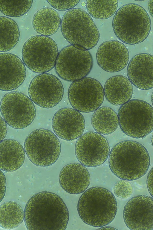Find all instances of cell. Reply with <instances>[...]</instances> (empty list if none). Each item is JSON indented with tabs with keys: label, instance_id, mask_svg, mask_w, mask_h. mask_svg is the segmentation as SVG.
Returning <instances> with one entry per match:
<instances>
[{
	"label": "cell",
	"instance_id": "28",
	"mask_svg": "<svg viewBox=\"0 0 153 230\" xmlns=\"http://www.w3.org/2000/svg\"><path fill=\"white\" fill-rule=\"evenodd\" d=\"M113 192L117 197L126 199L130 197L133 192V187L129 181L121 179L114 185Z\"/></svg>",
	"mask_w": 153,
	"mask_h": 230
},
{
	"label": "cell",
	"instance_id": "6",
	"mask_svg": "<svg viewBox=\"0 0 153 230\" xmlns=\"http://www.w3.org/2000/svg\"><path fill=\"white\" fill-rule=\"evenodd\" d=\"M118 115L121 130L130 137L143 138L153 130V107L145 101L130 100L120 107Z\"/></svg>",
	"mask_w": 153,
	"mask_h": 230
},
{
	"label": "cell",
	"instance_id": "25",
	"mask_svg": "<svg viewBox=\"0 0 153 230\" xmlns=\"http://www.w3.org/2000/svg\"><path fill=\"white\" fill-rule=\"evenodd\" d=\"M24 220V212L16 202L8 201L0 205V226L11 229L19 226Z\"/></svg>",
	"mask_w": 153,
	"mask_h": 230
},
{
	"label": "cell",
	"instance_id": "32",
	"mask_svg": "<svg viewBox=\"0 0 153 230\" xmlns=\"http://www.w3.org/2000/svg\"><path fill=\"white\" fill-rule=\"evenodd\" d=\"M146 184L149 193L151 196H153V168L148 174L146 180Z\"/></svg>",
	"mask_w": 153,
	"mask_h": 230
},
{
	"label": "cell",
	"instance_id": "4",
	"mask_svg": "<svg viewBox=\"0 0 153 230\" xmlns=\"http://www.w3.org/2000/svg\"><path fill=\"white\" fill-rule=\"evenodd\" d=\"M115 34L126 44L140 43L148 37L151 28L150 17L146 10L135 3L123 5L116 12L112 21Z\"/></svg>",
	"mask_w": 153,
	"mask_h": 230
},
{
	"label": "cell",
	"instance_id": "24",
	"mask_svg": "<svg viewBox=\"0 0 153 230\" xmlns=\"http://www.w3.org/2000/svg\"><path fill=\"white\" fill-rule=\"evenodd\" d=\"M20 34L18 26L14 20L0 16V52H7L13 49L18 43Z\"/></svg>",
	"mask_w": 153,
	"mask_h": 230
},
{
	"label": "cell",
	"instance_id": "16",
	"mask_svg": "<svg viewBox=\"0 0 153 230\" xmlns=\"http://www.w3.org/2000/svg\"><path fill=\"white\" fill-rule=\"evenodd\" d=\"M129 58L128 49L119 41H105L100 44L96 53L99 66L109 72H116L123 69L127 65Z\"/></svg>",
	"mask_w": 153,
	"mask_h": 230
},
{
	"label": "cell",
	"instance_id": "31",
	"mask_svg": "<svg viewBox=\"0 0 153 230\" xmlns=\"http://www.w3.org/2000/svg\"><path fill=\"white\" fill-rule=\"evenodd\" d=\"M7 131V123L0 116V142L5 137Z\"/></svg>",
	"mask_w": 153,
	"mask_h": 230
},
{
	"label": "cell",
	"instance_id": "5",
	"mask_svg": "<svg viewBox=\"0 0 153 230\" xmlns=\"http://www.w3.org/2000/svg\"><path fill=\"white\" fill-rule=\"evenodd\" d=\"M61 30L66 40L77 48L90 50L97 45L100 34L91 16L79 8L67 11L63 16Z\"/></svg>",
	"mask_w": 153,
	"mask_h": 230
},
{
	"label": "cell",
	"instance_id": "17",
	"mask_svg": "<svg viewBox=\"0 0 153 230\" xmlns=\"http://www.w3.org/2000/svg\"><path fill=\"white\" fill-rule=\"evenodd\" d=\"M26 76L25 65L19 57L9 53H0V90L16 89L23 83Z\"/></svg>",
	"mask_w": 153,
	"mask_h": 230
},
{
	"label": "cell",
	"instance_id": "7",
	"mask_svg": "<svg viewBox=\"0 0 153 230\" xmlns=\"http://www.w3.org/2000/svg\"><path fill=\"white\" fill-rule=\"evenodd\" d=\"M59 54L57 45L48 36L37 35L24 43L22 58L24 64L32 72L45 73L55 66Z\"/></svg>",
	"mask_w": 153,
	"mask_h": 230
},
{
	"label": "cell",
	"instance_id": "14",
	"mask_svg": "<svg viewBox=\"0 0 153 230\" xmlns=\"http://www.w3.org/2000/svg\"><path fill=\"white\" fill-rule=\"evenodd\" d=\"M152 197L140 195L131 198L124 207L123 218L127 227L132 230L153 229Z\"/></svg>",
	"mask_w": 153,
	"mask_h": 230
},
{
	"label": "cell",
	"instance_id": "35",
	"mask_svg": "<svg viewBox=\"0 0 153 230\" xmlns=\"http://www.w3.org/2000/svg\"><path fill=\"white\" fill-rule=\"evenodd\" d=\"M81 4L82 6H85V3L84 2H82Z\"/></svg>",
	"mask_w": 153,
	"mask_h": 230
},
{
	"label": "cell",
	"instance_id": "22",
	"mask_svg": "<svg viewBox=\"0 0 153 230\" xmlns=\"http://www.w3.org/2000/svg\"><path fill=\"white\" fill-rule=\"evenodd\" d=\"M32 23L36 32L40 35L48 36L58 31L61 25V19L56 10L46 7L40 9L35 13Z\"/></svg>",
	"mask_w": 153,
	"mask_h": 230
},
{
	"label": "cell",
	"instance_id": "8",
	"mask_svg": "<svg viewBox=\"0 0 153 230\" xmlns=\"http://www.w3.org/2000/svg\"><path fill=\"white\" fill-rule=\"evenodd\" d=\"M24 147L30 160L40 167L54 164L61 152V143L56 135L44 128L36 129L30 134L25 140Z\"/></svg>",
	"mask_w": 153,
	"mask_h": 230
},
{
	"label": "cell",
	"instance_id": "3",
	"mask_svg": "<svg viewBox=\"0 0 153 230\" xmlns=\"http://www.w3.org/2000/svg\"><path fill=\"white\" fill-rule=\"evenodd\" d=\"M117 210L114 195L102 187H94L86 190L80 196L77 211L82 221L95 227H100L111 223Z\"/></svg>",
	"mask_w": 153,
	"mask_h": 230
},
{
	"label": "cell",
	"instance_id": "26",
	"mask_svg": "<svg viewBox=\"0 0 153 230\" xmlns=\"http://www.w3.org/2000/svg\"><path fill=\"white\" fill-rule=\"evenodd\" d=\"M85 6L88 14L93 17L104 19L116 13L118 6L117 0H87Z\"/></svg>",
	"mask_w": 153,
	"mask_h": 230
},
{
	"label": "cell",
	"instance_id": "21",
	"mask_svg": "<svg viewBox=\"0 0 153 230\" xmlns=\"http://www.w3.org/2000/svg\"><path fill=\"white\" fill-rule=\"evenodd\" d=\"M25 158L23 147L18 141L6 139L0 142V169L13 172L20 168Z\"/></svg>",
	"mask_w": 153,
	"mask_h": 230
},
{
	"label": "cell",
	"instance_id": "2",
	"mask_svg": "<svg viewBox=\"0 0 153 230\" xmlns=\"http://www.w3.org/2000/svg\"><path fill=\"white\" fill-rule=\"evenodd\" d=\"M109 168L118 178L128 181L137 180L144 175L150 164L146 148L134 141L125 140L115 145L108 156Z\"/></svg>",
	"mask_w": 153,
	"mask_h": 230
},
{
	"label": "cell",
	"instance_id": "1",
	"mask_svg": "<svg viewBox=\"0 0 153 230\" xmlns=\"http://www.w3.org/2000/svg\"><path fill=\"white\" fill-rule=\"evenodd\" d=\"M69 219L67 207L62 199L53 193H38L28 200L24 211L28 230H65Z\"/></svg>",
	"mask_w": 153,
	"mask_h": 230
},
{
	"label": "cell",
	"instance_id": "34",
	"mask_svg": "<svg viewBox=\"0 0 153 230\" xmlns=\"http://www.w3.org/2000/svg\"><path fill=\"white\" fill-rule=\"evenodd\" d=\"M97 230H117V229L111 226H105L100 227Z\"/></svg>",
	"mask_w": 153,
	"mask_h": 230
},
{
	"label": "cell",
	"instance_id": "30",
	"mask_svg": "<svg viewBox=\"0 0 153 230\" xmlns=\"http://www.w3.org/2000/svg\"><path fill=\"white\" fill-rule=\"evenodd\" d=\"M6 186L5 176L1 170L0 169V203L4 196Z\"/></svg>",
	"mask_w": 153,
	"mask_h": 230
},
{
	"label": "cell",
	"instance_id": "27",
	"mask_svg": "<svg viewBox=\"0 0 153 230\" xmlns=\"http://www.w3.org/2000/svg\"><path fill=\"white\" fill-rule=\"evenodd\" d=\"M33 2V0H0V11L7 16L20 17L29 11Z\"/></svg>",
	"mask_w": 153,
	"mask_h": 230
},
{
	"label": "cell",
	"instance_id": "18",
	"mask_svg": "<svg viewBox=\"0 0 153 230\" xmlns=\"http://www.w3.org/2000/svg\"><path fill=\"white\" fill-rule=\"evenodd\" d=\"M153 58L148 53L134 56L127 66L128 78L136 87L143 90L152 88Z\"/></svg>",
	"mask_w": 153,
	"mask_h": 230
},
{
	"label": "cell",
	"instance_id": "19",
	"mask_svg": "<svg viewBox=\"0 0 153 230\" xmlns=\"http://www.w3.org/2000/svg\"><path fill=\"white\" fill-rule=\"evenodd\" d=\"M59 180L62 188L72 194L84 192L90 182V176L86 167L81 164L71 163L65 166L61 170Z\"/></svg>",
	"mask_w": 153,
	"mask_h": 230
},
{
	"label": "cell",
	"instance_id": "23",
	"mask_svg": "<svg viewBox=\"0 0 153 230\" xmlns=\"http://www.w3.org/2000/svg\"><path fill=\"white\" fill-rule=\"evenodd\" d=\"M91 123L97 132L102 135L111 134L119 126L118 115L111 108L102 106L94 111L91 117Z\"/></svg>",
	"mask_w": 153,
	"mask_h": 230
},
{
	"label": "cell",
	"instance_id": "33",
	"mask_svg": "<svg viewBox=\"0 0 153 230\" xmlns=\"http://www.w3.org/2000/svg\"><path fill=\"white\" fill-rule=\"evenodd\" d=\"M153 0H150L149 1L148 3V7L149 12L152 17H153Z\"/></svg>",
	"mask_w": 153,
	"mask_h": 230
},
{
	"label": "cell",
	"instance_id": "13",
	"mask_svg": "<svg viewBox=\"0 0 153 230\" xmlns=\"http://www.w3.org/2000/svg\"><path fill=\"white\" fill-rule=\"evenodd\" d=\"M64 87L60 80L54 75L41 73L35 77L29 85L28 93L33 102L43 108L56 106L62 100Z\"/></svg>",
	"mask_w": 153,
	"mask_h": 230
},
{
	"label": "cell",
	"instance_id": "11",
	"mask_svg": "<svg viewBox=\"0 0 153 230\" xmlns=\"http://www.w3.org/2000/svg\"><path fill=\"white\" fill-rule=\"evenodd\" d=\"M104 96L103 88L100 82L89 77L73 81L68 91L71 106L83 113L92 112L98 108L103 103Z\"/></svg>",
	"mask_w": 153,
	"mask_h": 230
},
{
	"label": "cell",
	"instance_id": "9",
	"mask_svg": "<svg viewBox=\"0 0 153 230\" xmlns=\"http://www.w3.org/2000/svg\"><path fill=\"white\" fill-rule=\"evenodd\" d=\"M0 110L6 123L17 129L30 125L36 116V109L32 101L24 93L17 91L8 93L2 97Z\"/></svg>",
	"mask_w": 153,
	"mask_h": 230
},
{
	"label": "cell",
	"instance_id": "10",
	"mask_svg": "<svg viewBox=\"0 0 153 230\" xmlns=\"http://www.w3.org/2000/svg\"><path fill=\"white\" fill-rule=\"evenodd\" d=\"M93 65L92 57L88 50L70 45L59 53L55 66L56 72L60 78L74 81L87 75Z\"/></svg>",
	"mask_w": 153,
	"mask_h": 230
},
{
	"label": "cell",
	"instance_id": "20",
	"mask_svg": "<svg viewBox=\"0 0 153 230\" xmlns=\"http://www.w3.org/2000/svg\"><path fill=\"white\" fill-rule=\"evenodd\" d=\"M107 100L115 105L129 101L133 94L132 84L128 78L121 75L113 76L106 81L103 88Z\"/></svg>",
	"mask_w": 153,
	"mask_h": 230
},
{
	"label": "cell",
	"instance_id": "12",
	"mask_svg": "<svg viewBox=\"0 0 153 230\" xmlns=\"http://www.w3.org/2000/svg\"><path fill=\"white\" fill-rule=\"evenodd\" d=\"M108 141L103 135L94 131L82 134L76 141L75 153L78 161L85 166L95 167L102 165L110 153Z\"/></svg>",
	"mask_w": 153,
	"mask_h": 230
},
{
	"label": "cell",
	"instance_id": "29",
	"mask_svg": "<svg viewBox=\"0 0 153 230\" xmlns=\"http://www.w3.org/2000/svg\"><path fill=\"white\" fill-rule=\"evenodd\" d=\"M54 9L59 10H66L72 9L79 3V0H47Z\"/></svg>",
	"mask_w": 153,
	"mask_h": 230
},
{
	"label": "cell",
	"instance_id": "15",
	"mask_svg": "<svg viewBox=\"0 0 153 230\" xmlns=\"http://www.w3.org/2000/svg\"><path fill=\"white\" fill-rule=\"evenodd\" d=\"M52 126L55 134L59 138L67 141L74 140L82 134L85 121L80 112L71 108H64L54 114Z\"/></svg>",
	"mask_w": 153,
	"mask_h": 230
}]
</instances>
